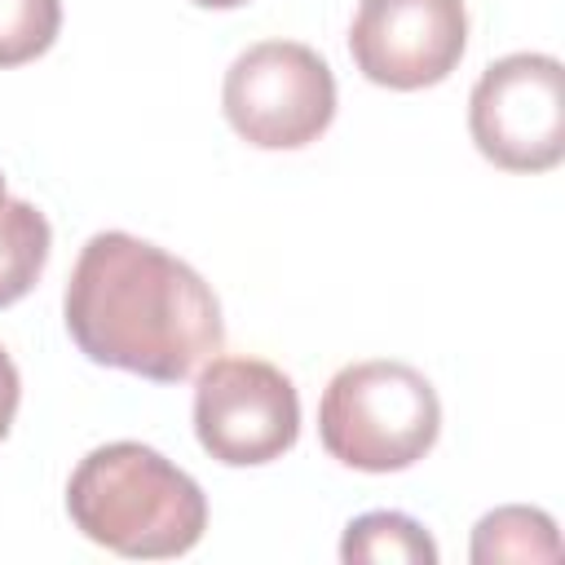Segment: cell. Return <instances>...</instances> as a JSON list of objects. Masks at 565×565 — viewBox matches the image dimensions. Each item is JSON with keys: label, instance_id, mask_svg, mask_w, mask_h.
<instances>
[{"label": "cell", "instance_id": "obj_1", "mask_svg": "<svg viewBox=\"0 0 565 565\" xmlns=\"http://www.w3.org/2000/svg\"><path fill=\"white\" fill-rule=\"evenodd\" d=\"M62 318L88 362L154 384L190 380L225 344L221 300L203 274L124 230H102L79 247Z\"/></svg>", "mask_w": 565, "mask_h": 565}, {"label": "cell", "instance_id": "obj_2", "mask_svg": "<svg viewBox=\"0 0 565 565\" xmlns=\"http://www.w3.org/2000/svg\"><path fill=\"white\" fill-rule=\"evenodd\" d=\"M71 525L132 561H168L199 547L207 499L199 481L141 441H106L88 450L66 481Z\"/></svg>", "mask_w": 565, "mask_h": 565}, {"label": "cell", "instance_id": "obj_3", "mask_svg": "<svg viewBox=\"0 0 565 565\" xmlns=\"http://www.w3.org/2000/svg\"><path fill=\"white\" fill-rule=\"evenodd\" d=\"M437 388L411 362H349L327 380L318 402V441L353 472H402L437 446Z\"/></svg>", "mask_w": 565, "mask_h": 565}, {"label": "cell", "instance_id": "obj_4", "mask_svg": "<svg viewBox=\"0 0 565 565\" xmlns=\"http://www.w3.org/2000/svg\"><path fill=\"white\" fill-rule=\"evenodd\" d=\"M230 128L256 150H300L335 119V75L300 40H260L243 49L221 84Z\"/></svg>", "mask_w": 565, "mask_h": 565}, {"label": "cell", "instance_id": "obj_5", "mask_svg": "<svg viewBox=\"0 0 565 565\" xmlns=\"http://www.w3.org/2000/svg\"><path fill=\"white\" fill-rule=\"evenodd\" d=\"M194 437L225 468L282 459L300 437V393L265 358H207L194 380Z\"/></svg>", "mask_w": 565, "mask_h": 565}, {"label": "cell", "instance_id": "obj_6", "mask_svg": "<svg viewBox=\"0 0 565 565\" xmlns=\"http://www.w3.org/2000/svg\"><path fill=\"white\" fill-rule=\"evenodd\" d=\"M468 132L503 172H547L565 159V66L552 53H508L468 97Z\"/></svg>", "mask_w": 565, "mask_h": 565}, {"label": "cell", "instance_id": "obj_7", "mask_svg": "<svg viewBox=\"0 0 565 565\" xmlns=\"http://www.w3.org/2000/svg\"><path fill=\"white\" fill-rule=\"evenodd\" d=\"M468 9L463 0H358L349 22L353 66L393 93H419L463 62Z\"/></svg>", "mask_w": 565, "mask_h": 565}, {"label": "cell", "instance_id": "obj_8", "mask_svg": "<svg viewBox=\"0 0 565 565\" xmlns=\"http://www.w3.org/2000/svg\"><path fill=\"white\" fill-rule=\"evenodd\" d=\"M472 565H499V561H556L561 556V534L556 521L543 508H494L472 525Z\"/></svg>", "mask_w": 565, "mask_h": 565}, {"label": "cell", "instance_id": "obj_9", "mask_svg": "<svg viewBox=\"0 0 565 565\" xmlns=\"http://www.w3.org/2000/svg\"><path fill=\"white\" fill-rule=\"evenodd\" d=\"M340 561L344 565H437V543L433 534L406 516V512H362L344 525L340 539Z\"/></svg>", "mask_w": 565, "mask_h": 565}, {"label": "cell", "instance_id": "obj_10", "mask_svg": "<svg viewBox=\"0 0 565 565\" xmlns=\"http://www.w3.org/2000/svg\"><path fill=\"white\" fill-rule=\"evenodd\" d=\"M53 252L49 216L26 199H4L0 207V309L18 305L44 274Z\"/></svg>", "mask_w": 565, "mask_h": 565}, {"label": "cell", "instance_id": "obj_11", "mask_svg": "<svg viewBox=\"0 0 565 565\" xmlns=\"http://www.w3.org/2000/svg\"><path fill=\"white\" fill-rule=\"evenodd\" d=\"M57 31L62 0H0V71L44 57Z\"/></svg>", "mask_w": 565, "mask_h": 565}, {"label": "cell", "instance_id": "obj_12", "mask_svg": "<svg viewBox=\"0 0 565 565\" xmlns=\"http://www.w3.org/2000/svg\"><path fill=\"white\" fill-rule=\"evenodd\" d=\"M18 402H22V380H18L13 358H9L4 344H0V441L9 437V428H13V419H18Z\"/></svg>", "mask_w": 565, "mask_h": 565}, {"label": "cell", "instance_id": "obj_13", "mask_svg": "<svg viewBox=\"0 0 565 565\" xmlns=\"http://www.w3.org/2000/svg\"><path fill=\"white\" fill-rule=\"evenodd\" d=\"M199 9H238V4H247V0H194Z\"/></svg>", "mask_w": 565, "mask_h": 565}, {"label": "cell", "instance_id": "obj_14", "mask_svg": "<svg viewBox=\"0 0 565 565\" xmlns=\"http://www.w3.org/2000/svg\"><path fill=\"white\" fill-rule=\"evenodd\" d=\"M4 199H9V190H4V172H0V207H4Z\"/></svg>", "mask_w": 565, "mask_h": 565}]
</instances>
